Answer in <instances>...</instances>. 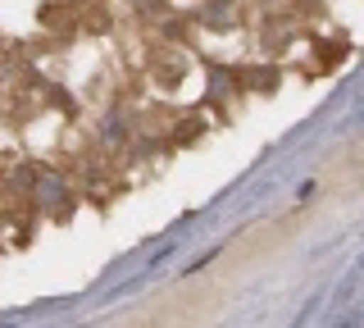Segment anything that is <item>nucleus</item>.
<instances>
[{"label":"nucleus","mask_w":364,"mask_h":328,"mask_svg":"<svg viewBox=\"0 0 364 328\" xmlns=\"http://www.w3.org/2000/svg\"><path fill=\"white\" fill-rule=\"evenodd\" d=\"M132 119L123 115V110H105V115H100V123H96V142H100V151H128L132 146Z\"/></svg>","instance_id":"f03ea898"},{"label":"nucleus","mask_w":364,"mask_h":328,"mask_svg":"<svg viewBox=\"0 0 364 328\" xmlns=\"http://www.w3.org/2000/svg\"><path fill=\"white\" fill-rule=\"evenodd\" d=\"M28 201H32L41 214H50V219H64V214L73 210V201H77V187H73V178H68L64 169L37 164V178H32Z\"/></svg>","instance_id":"f257e3e1"},{"label":"nucleus","mask_w":364,"mask_h":328,"mask_svg":"<svg viewBox=\"0 0 364 328\" xmlns=\"http://www.w3.org/2000/svg\"><path fill=\"white\" fill-rule=\"evenodd\" d=\"M200 128H205L200 119H182V123H178V132H173V142H191V137H200Z\"/></svg>","instance_id":"423d86ee"},{"label":"nucleus","mask_w":364,"mask_h":328,"mask_svg":"<svg viewBox=\"0 0 364 328\" xmlns=\"http://www.w3.org/2000/svg\"><path fill=\"white\" fill-rule=\"evenodd\" d=\"M196 23L210 32H237L242 28V5L237 0H205L196 9Z\"/></svg>","instance_id":"7ed1b4c3"},{"label":"nucleus","mask_w":364,"mask_h":328,"mask_svg":"<svg viewBox=\"0 0 364 328\" xmlns=\"http://www.w3.org/2000/svg\"><path fill=\"white\" fill-rule=\"evenodd\" d=\"M237 92H242V83H237V69H219V64H210V100H214V105L232 100Z\"/></svg>","instance_id":"39448f33"},{"label":"nucleus","mask_w":364,"mask_h":328,"mask_svg":"<svg viewBox=\"0 0 364 328\" xmlns=\"http://www.w3.org/2000/svg\"><path fill=\"white\" fill-rule=\"evenodd\" d=\"M191 69V60H187V51H159L155 60H151V78L159 87H178L182 78H187Z\"/></svg>","instance_id":"20e7f679"}]
</instances>
